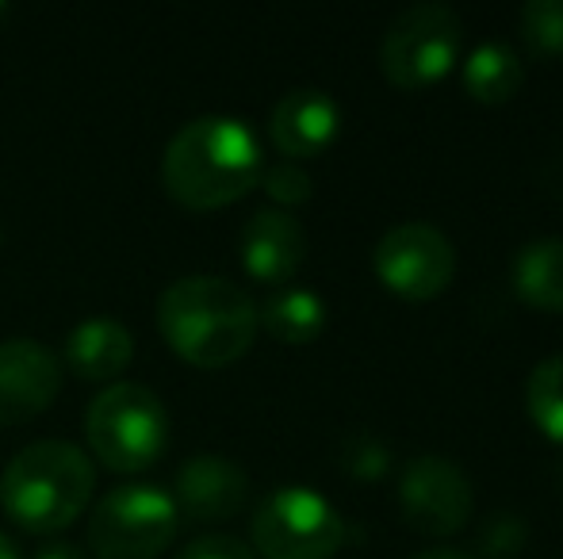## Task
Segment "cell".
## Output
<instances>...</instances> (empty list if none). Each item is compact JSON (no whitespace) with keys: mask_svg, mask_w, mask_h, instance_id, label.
I'll use <instances>...</instances> for the list:
<instances>
[{"mask_svg":"<svg viewBox=\"0 0 563 559\" xmlns=\"http://www.w3.org/2000/svg\"><path fill=\"white\" fill-rule=\"evenodd\" d=\"M460 43H464V23L456 8L441 0H418L387 23L379 38V69L395 89H430L456 66Z\"/></svg>","mask_w":563,"mask_h":559,"instance_id":"cell-6","label":"cell"},{"mask_svg":"<svg viewBox=\"0 0 563 559\" xmlns=\"http://www.w3.org/2000/svg\"><path fill=\"white\" fill-rule=\"evenodd\" d=\"M341 131V108L327 89H291L276 100L268 138L284 154V161H303L319 157Z\"/></svg>","mask_w":563,"mask_h":559,"instance_id":"cell-13","label":"cell"},{"mask_svg":"<svg viewBox=\"0 0 563 559\" xmlns=\"http://www.w3.org/2000/svg\"><path fill=\"white\" fill-rule=\"evenodd\" d=\"M526 406L537 429L563 445V353L533 365L526 383Z\"/></svg>","mask_w":563,"mask_h":559,"instance_id":"cell-18","label":"cell"},{"mask_svg":"<svg viewBox=\"0 0 563 559\" xmlns=\"http://www.w3.org/2000/svg\"><path fill=\"white\" fill-rule=\"evenodd\" d=\"M242 269L257 283H288L307 261V231L291 211L257 208L242 226Z\"/></svg>","mask_w":563,"mask_h":559,"instance_id":"cell-12","label":"cell"},{"mask_svg":"<svg viewBox=\"0 0 563 559\" xmlns=\"http://www.w3.org/2000/svg\"><path fill=\"white\" fill-rule=\"evenodd\" d=\"M521 35L537 54H563V0H529L521 8Z\"/></svg>","mask_w":563,"mask_h":559,"instance_id":"cell-20","label":"cell"},{"mask_svg":"<svg viewBox=\"0 0 563 559\" xmlns=\"http://www.w3.org/2000/svg\"><path fill=\"white\" fill-rule=\"evenodd\" d=\"M177 559H257L245 540L230 537V533H208V537H196Z\"/></svg>","mask_w":563,"mask_h":559,"instance_id":"cell-23","label":"cell"},{"mask_svg":"<svg viewBox=\"0 0 563 559\" xmlns=\"http://www.w3.org/2000/svg\"><path fill=\"white\" fill-rule=\"evenodd\" d=\"M399 506L418 533L449 537L472 522V479L449 456H415L399 476Z\"/></svg>","mask_w":563,"mask_h":559,"instance_id":"cell-9","label":"cell"},{"mask_svg":"<svg viewBox=\"0 0 563 559\" xmlns=\"http://www.w3.org/2000/svg\"><path fill=\"white\" fill-rule=\"evenodd\" d=\"M173 502H177V514L196 525L227 522L250 502V476L230 456L200 452L180 463Z\"/></svg>","mask_w":563,"mask_h":559,"instance_id":"cell-11","label":"cell"},{"mask_svg":"<svg viewBox=\"0 0 563 559\" xmlns=\"http://www.w3.org/2000/svg\"><path fill=\"white\" fill-rule=\"evenodd\" d=\"M526 85V66L518 51L503 38H487L464 58V89L479 104H506Z\"/></svg>","mask_w":563,"mask_h":559,"instance_id":"cell-16","label":"cell"},{"mask_svg":"<svg viewBox=\"0 0 563 559\" xmlns=\"http://www.w3.org/2000/svg\"><path fill=\"white\" fill-rule=\"evenodd\" d=\"M253 556L265 559H334L345 545V517L314 487H276L257 502L250 522Z\"/></svg>","mask_w":563,"mask_h":559,"instance_id":"cell-5","label":"cell"},{"mask_svg":"<svg viewBox=\"0 0 563 559\" xmlns=\"http://www.w3.org/2000/svg\"><path fill=\"white\" fill-rule=\"evenodd\" d=\"M257 185L265 188V195L280 211L299 208V203H307V200H311V192H314L311 172H307L299 161H276V165H268V169L261 172Z\"/></svg>","mask_w":563,"mask_h":559,"instance_id":"cell-21","label":"cell"},{"mask_svg":"<svg viewBox=\"0 0 563 559\" xmlns=\"http://www.w3.org/2000/svg\"><path fill=\"white\" fill-rule=\"evenodd\" d=\"M35 559H89V552L85 548H77V545H46L43 552H38Z\"/></svg>","mask_w":563,"mask_h":559,"instance_id":"cell-25","label":"cell"},{"mask_svg":"<svg viewBox=\"0 0 563 559\" xmlns=\"http://www.w3.org/2000/svg\"><path fill=\"white\" fill-rule=\"evenodd\" d=\"M180 514L169 491L126 483L97 502L89 522V552L97 559H157L177 540Z\"/></svg>","mask_w":563,"mask_h":559,"instance_id":"cell-7","label":"cell"},{"mask_svg":"<svg viewBox=\"0 0 563 559\" xmlns=\"http://www.w3.org/2000/svg\"><path fill=\"white\" fill-rule=\"evenodd\" d=\"M157 329L180 360L216 372L253 349L257 303L223 277H180L157 299Z\"/></svg>","mask_w":563,"mask_h":559,"instance_id":"cell-2","label":"cell"},{"mask_svg":"<svg viewBox=\"0 0 563 559\" xmlns=\"http://www.w3.org/2000/svg\"><path fill=\"white\" fill-rule=\"evenodd\" d=\"M265 154L250 123L234 115H196L162 157L165 192L188 211H219L257 188Z\"/></svg>","mask_w":563,"mask_h":559,"instance_id":"cell-1","label":"cell"},{"mask_svg":"<svg viewBox=\"0 0 563 559\" xmlns=\"http://www.w3.org/2000/svg\"><path fill=\"white\" fill-rule=\"evenodd\" d=\"M62 391V360L31 337L0 345V425H23L51 411Z\"/></svg>","mask_w":563,"mask_h":559,"instance_id":"cell-10","label":"cell"},{"mask_svg":"<svg viewBox=\"0 0 563 559\" xmlns=\"http://www.w3.org/2000/svg\"><path fill=\"white\" fill-rule=\"evenodd\" d=\"M0 559H20V552H15L12 537H4V529H0Z\"/></svg>","mask_w":563,"mask_h":559,"instance_id":"cell-26","label":"cell"},{"mask_svg":"<svg viewBox=\"0 0 563 559\" xmlns=\"http://www.w3.org/2000/svg\"><path fill=\"white\" fill-rule=\"evenodd\" d=\"M529 545V525L518 510H495L475 533V559H518Z\"/></svg>","mask_w":563,"mask_h":559,"instance_id":"cell-19","label":"cell"},{"mask_svg":"<svg viewBox=\"0 0 563 559\" xmlns=\"http://www.w3.org/2000/svg\"><path fill=\"white\" fill-rule=\"evenodd\" d=\"M0 20H8V4H0Z\"/></svg>","mask_w":563,"mask_h":559,"instance_id":"cell-27","label":"cell"},{"mask_svg":"<svg viewBox=\"0 0 563 559\" xmlns=\"http://www.w3.org/2000/svg\"><path fill=\"white\" fill-rule=\"evenodd\" d=\"M341 468L356 479H379L391 468V448L379 437H372V433H353L341 445Z\"/></svg>","mask_w":563,"mask_h":559,"instance_id":"cell-22","label":"cell"},{"mask_svg":"<svg viewBox=\"0 0 563 559\" xmlns=\"http://www.w3.org/2000/svg\"><path fill=\"white\" fill-rule=\"evenodd\" d=\"M85 440L108 471L139 476L169 445V414L146 383H108L85 411Z\"/></svg>","mask_w":563,"mask_h":559,"instance_id":"cell-4","label":"cell"},{"mask_svg":"<svg viewBox=\"0 0 563 559\" xmlns=\"http://www.w3.org/2000/svg\"><path fill=\"white\" fill-rule=\"evenodd\" d=\"M134 360V334L115 318H89L69 329L66 368L77 380L119 383L126 365Z\"/></svg>","mask_w":563,"mask_h":559,"instance_id":"cell-14","label":"cell"},{"mask_svg":"<svg viewBox=\"0 0 563 559\" xmlns=\"http://www.w3.org/2000/svg\"><path fill=\"white\" fill-rule=\"evenodd\" d=\"M372 269L379 283L399 299L426 303V299H438L456 277V249L445 231L410 219L379 234L372 249Z\"/></svg>","mask_w":563,"mask_h":559,"instance_id":"cell-8","label":"cell"},{"mask_svg":"<svg viewBox=\"0 0 563 559\" xmlns=\"http://www.w3.org/2000/svg\"><path fill=\"white\" fill-rule=\"evenodd\" d=\"M514 291L537 311H563V234L529 238L514 254Z\"/></svg>","mask_w":563,"mask_h":559,"instance_id":"cell-15","label":"cell"},{"mask_svg":"<svg viewBox=\"0 0 563 559\" xmlns=\"http://www.w3.org/2000/svg\"><path fill=\"white\" fill-rule=\"evenodd\" d=\"M97 468L89 452L69 440H35L0 471V506L20 529L51 537L89 510Z\"/></svg>","mask_w":563,"mask_h":559,"instance_id":"cell-3","label":"cell"},{"mask_svg":"<svg viewBox=\"0 0 563 559\" xmlns=\"http://www.w3.org/2000/svg\"><path fill=\"white\" fill-rule=\"evenodd\" d=\"M257 326L284 345H307L327 329V303L311 288H284L257 306Z\"/></svg>","mask_w":563,"mask_h":559,"instance_id":"cell-17","label":"cell"},{"mask_svg":"<svg viewBox=\"0 0 563 559\" xmlns=\"http://www.w3.org/2000/svg\"><path fill=\"white\" fill-rule=\"evenodd\" d=\"M410 559H475V556L456 545H433V548H422V552L410 556Z\"/></svg>","mask_w":563,"mask_h":559,"instance_id":"cell-24","label":"cell"}]
</instances>
